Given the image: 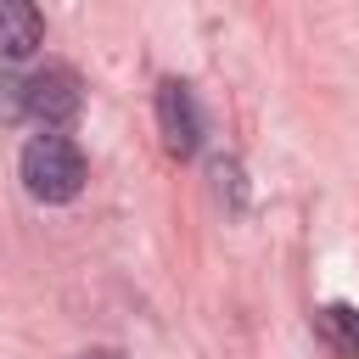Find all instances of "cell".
Returning <instances> with one entry per match:
<instances>
[{"instance_id":"obj_1","label":"cell","mask_w":359,"mask_h":359,"mask_svg":"<svg viewBox=\"0 0 359 359\" xmlns=\"http://www.w3.org/2000/svg\"><path fill=\"white\" fill-rule=\"evenodd\" d=\"M22 185L39 202H73L84 185V151L67 135H34L22 146Z\"/></svg>"},{"instance_id":"obj_2","label":"cell","mask_w":359,"mask_h":359,"mask_svg":"<svg viewBox=\"0 0 359 359\" xmlns=\"http://www.w3.org/2000/svg\"><path fill=\"white\" fill-rule=\"evenodd\" d=\"M84 107V90H79V73L73 67H39L34 79H22V112L45 129H62L73 123Z\"/></svg>"},{"instance_id":"obj_3","label":"cell","mask_w":359,"mask_h":359,"mask_svg":"<svg viewBox=\"0 0 359 359\" xmlns=\"http://www.w3.org/2000/svg\"><path fill=\"white\" fill-rule=\"evenodd\" d=\"M157 123H163V146L174 157H191L202 146V112H196L191 84H180V79H163L157 84Z\"/></svg>"},{"instance_id":"obj_4","label":"cell","mask_w":359,"mask_h":359,"mask_svg":"<svg viewBox=\"0 0 359 359\" xmlns=\"http://www.w3.org/2000/svg\"><path fill=\"white\" fill-rule=\"evenodd\" d=\"M39 34H45V22H39V11H34L28 0H0V56H6V62L34 56Z\"/></svg>"},{"instance_id":"obj_5","label":"cell","mask_w":359,"mask_h":359,"mask_svg":"<svg viewBox=\"0 0 359 359\" xmlns=\"http://www.w3.org/2000/svg\"><path fill=\"white\" fill-rule=\"evenodd\" d=\"M320 331H325V342H331V348H342V353H359V314H353V309L331 303V309L320 314Z\"/></svg>"},{"instance_id":"obj_6","label":"cell","mask_w":359,"mask_h":359,"mask_svg":"<svg viewBox=\"0 0 359 359\" xmlns=\"http://www.w3.org/2000/svg\"><path fill=\"white\" fill-rule=\"evenodd\" d=\"M11 118H28L22 112V79L0 73V123H11Z\"/></svg>"},{"instance_id":"obj_7","label":"cell","mask_w":359,"mask_h":359,"mask_svg":"<svg viewBox=\"0 0 359 359\" xmlns=\"http://www.w3.org/2000/svg\"><path fill=\"white\" fill-rule=\"evenodd\" d=\"M84 359H118V353H84Z\"/></svg>"}]
</instances>
